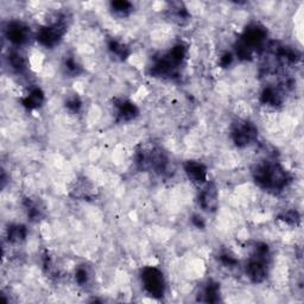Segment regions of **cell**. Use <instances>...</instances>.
<instances>
[{"instance_id": "14", "label": "cell", "mask_w": 304, "mask_h": 304, "mask_svg": "<svg viewBox=\"0 0 304 304\" xmlns=\"http://www.w3.org/2000/svg\"><path fill=\"white\" fill-rule=\"evenodd\" d=\"M108 48H110L111 53H112L113 55H116L117 57H119V59H122V60H125L126 57L128 56V54H130L128 48L126 47L125 44H122V42L116 41V40L110 41V43H108Z\"/></svg>"}, {"instance_id": "4", "label": "cell", "mask_w": 304, "mask_h": 304, "mask_svg": "<svg viewBox=\"0 0 304 304\" xmlns=\"http://www.w3.org/2000/svg\"><path fill=\"white\" fill-rule=\"evenodd\" d=\"M141 282L146 293L152 297H162L165 291L164 276L156 267H145L141 271Z\"/></svg>"}, {"instance_id": "15", "label": "cell", "mask_w": 304, "mask_h": 304, "mask_svg": "<svg viewBox=\"0 0 304 304\" xmlns=\"http://www.w3.org/2000/svg\"><path fill=\"white\" fill-rule=\"evenodd\" d=\"M112 10L118 13L119 16H127L128 13L132 11L133 6L130 1H126V0H118V1H113L112 4Z\"/></svg>"}, {"instance_id": "22", "label": "cell", "mask_w": 304, "mask_h": 304, "mask_svg": "<svg viewBox=\"0 0 304 304\" xmlns=\"http://www.w3.org/2000/svg\"><path fill=\"white\" fill-rule=\"evenodd\" d=\"M232 59H233V57H232L231 54H225V55L221 57V62L220 63H221L222 67H227L228 64H231Z\"/></svg>"}, {"instance_id": "1", "label": "cell", "mask_w": 304, "mask_h": 304, "mask_svg": "<svg viewBox=\"0 0 304 304\" xmlns=\"http://www.w3.org/2000/svg\"><path fill=\"white\" fill-rule=\"evenodd\" d=\"M255 182L269 190H281L289 182L287 170L275 162H264L258 164L253 171Z\"/></svg>"}, {"instance_id": "20", "label": "cell", "mask_w": 304, "mask_h": 304, "mask_svg": "<svg viewBox=\"0 0 304 304\" xmlns=\"http://www.w3.org/2000/svg\"><path fill=\"white\" fill-rule=\"evenodd\" d=\"M65 68H67V70L70 74H79L80 67L74 59H68L67 61H65Z\"/></svg>"}, {"instance_id": "3", "label": "cell", "mask_w": 304, "mask_h": 304, "mask_svg": "<svg viewBox=\"0 0 304 304\" xmlns=\"http://www.w3.org/2000/svg\"><path fill=\"white\" fill-rule=\"evenodd\" d=\"M267 246L259 245L255 248V254L251 258L246 266V272L252 282L260 283L266 278L267 275Z\"/></svg>"}, {"instance_id": "19", "label": "cell", "mask_w": 304, "mask_h": 304, "mask_svg": "<svg viewBox=\"0 0 304 304\" xmlns=\"http://www.w3.org/2000/svg\"><path fill=\"white\" fill-rule=\"evenodd\" d=\"M281 219L283 220V221H285L287 224H290V225L296 224V221H299V220H300L299 215H297V213L294 212V210H290V212L284 213V214L281 216Z\"/></svg>"}, {"instance_id": "8", "label": "cell", "mask_w": 304, "mask_h": 304, "mask_svg": "<svg viewBox=\"0 0 304 304\" xmlns=\"http://www.w3.org/2000/svg\"><path fill=\"white\" fill-rule=\"evenodd\" d=\"M200 206L206 212H214L218 208V190L214 184H208L200 194Z\"/></svg>"}, {"instance_id": "17", "label": "cell", "mask_w": 304, "mask_h": 304, "mask_svg": "<svg viewBox=\"0 0 304 304\" xmlns=\"http://www.w3.org/2000/svg\"><path fill=\"white\" fill-rule=\"evenodd\" d=\"M219 285L216 283H209L207 288L204 289V297L207 302H216L219 301Z\"/></svg>"}, {"instance_id": "9", "label": "cell", "mask_w": 304, "mask_h": 304, "mask_svg": "<svg viewBox=\"0 0 304 304\" xmlns=\"http://www.w3.org/2000/svg\"><path fill=\"white\" fill-rule=\"evenodd\" d=\"M184 169L191 182L196 183V184H203L207 181V168L200 162H186Z\"/></svg>"}, {"instance_id": "18", "label": "cell", "mask_w": 304, "mask_h": 304, "mask_svg": "<svg viewBox=\"0 0 304 304\" xmlns=\"http://www.w3.org/2000/svg\"><path fill=\"white\" fill-rule=\"evenodd\" d=\"M75 278H76V282L79 283L80 285L86 284L89 279V273H88V271H87L86 267H79L76 271V273H75Z\"/></svg>"}, {"instance_id": "11", "label": "cell", "mask_w": 304, "mask_h": 304, "mask_svg": "<svg viewBox=\"0 0 304 304\" xmlns=\"http://www.w3.org/2000/svg\"><path fill=\"white\" fill-rule=\"evenodd\" d=\"M117 108H118L119 119L122 122H128V120L133 119L138 113L137 107L128 101H122L117 105Z\"/></svg>"}, {"instance_id": "12", "label": "cell", "mask_w": 304, "mask_h": 304, "mask_svg": "<svg viewBox=\"0 0 304 304\" xmlns=\"http://www.w3.org/2000/svg\"><path fill=\"white\" fill-rule=\"evenodd\" d=\"M261 101L265 105H270V106H279L282 104L283 98L279 90L269 87V88L264 89L263 94H261Z\"/></svg>"}, {"instance_id": "13", "label": "cell", "mask_w": 304, "mask_h": 304, "mask_svg": "<svg viewBox=\"0 0 304 304\" xmlns=\"http://www.w3.org/2000/svg\"><path fill=\"white\" fill-rule=\"evenodd\" d=\"M26 234H28V231H26V228L24 227V226H12L10 230H8V242L13 243L23 242L26 238Z\"/></svg>"}, {"instance_id": "16", "label": "cell", "mask_w": 304, "mask_h": 304, "mask_svg": "<svg viewBox=\"0 0 304 304\" xmlns=\"http://www.w3.org/2000/svg\"><path fill=\"white\" fill-rule=\"evenodd\" d=\"M8 61H10V64L12 65V68H13L14 70H17L18 73H20V71H24L26 69L25 59H24V56L20 55L19 53H17V51H16V53L11 54Z\"/></svg>"}, {"instance_id": "21", "label": "cell", "mask_w": 304, "mask_h": 304, "mask_svg": "<svg viewBox=\"0 0 304 304\" xmlns=\"http://www.w3.org/2000/svg\"><path fill=\"white\" fill-rule=\"evenodd\" d=\"M67 107L70 108L71 111H77L81 107V101L79 100L77 96H74V98L69 99L67 102Z\"/></svg>"}, {"instance_id": "10", "label": "cell", "mask_w": 304, "mask_h": 304, "mask_svg": "<svg viewBox=\"0 0 304 304\" xmlns=\"http://www.w3.org/2000/svg\"><path fill=\"white\" fill-rule=\"evenodd\" d=\"M44 101V94L40 88H34L29 93L25 98L23 99V105L29 110H34V108H38L43 104Z\"/></svg>"}, {"instance_id": "5", "label": "cell", "mask_w": 304, "mask_h": 304, "mask_svg": "<svg viewBox=\"0 0 304 304\" xmlns=\"http://www.w3.org/2000/svg\"><path fill=\"white\" fill-rule=\"evenodd\" d=\"M65 30L67 28H65L64 18H61V19L56 20L55 23L43 26L38 30L37 41L44 47L53 48L62 40L63 35L65 34Z\"/></svg>"}, {"instance_id": "6", "label": "cell", "mask_w": 304, "mask_h": 304, "mask_svg": "<svg viewBox=\"0 0 304 304\" xmlns=\"http://www.w3.org/2000/svg\"><path fill=\"white\" fill-rule=\"evenodd\" d=\"M258 135V130L252 122L246 120H239L234 122L232 127V139L237 146L245 147L255 140Z\"/></svg>"}, {"instance_id": "23", "label": "cell", "mask_w": 304, "mask_h": 304, "mask_svg": "<svg viewBox=\"0 0 304 304\" xmlns=\"http://www.w3.org/2000/svg\"><path fill=\"white\" fill-rule=\"evenodd\" d=\"M192 221H194V224L196 225L197 227H203V226H204L202 218H198V216H196V218H194V220H192Z\"/></svg>"}, {"instance_id": "2", "label": "cell", "mask_w": 304, "mask_h": 304, "mask_svg": "<svg viewBox=\"0 0 304 304\" xmlns=\"http://www.w3.org/2000/svg\"><path fill=\"white\" fill-rule=\"evenodd\" d=\"M266 36V29L263 28V26L258 25V24L249 25L248 28L245 29V31L242 35V38H240L239 44L237 47V55L240 59L245 60L252 57L253 51L263 44Z\"/></svg>"}, {"instance_id": "7", "label": "cell", "mask_w": 304, "mask_h": 304, "mask_svg": "<svg viewBox=\"0 0 304 304\" xmlns=\"http://www.w3.org/2000/svg\"><path fill=\"white\" fill-rule=\"evenodd\" d=\"M6 37L11 43L16 45H22L26 43L30 37V29L28 25L22 22L8 23L6 29Z\"/></svg>"}]
</instances>
